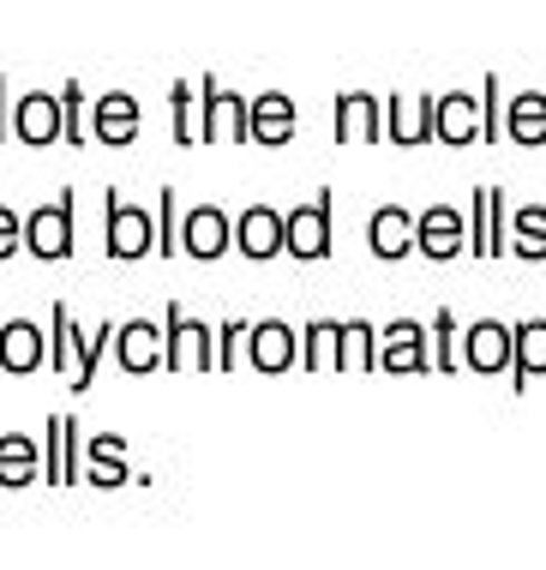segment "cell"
Masks as SVG:
<instances>
[{
	"label": "cell",
	"mask_w": 546,
	"mask_h": 570,
	"mask_svg": "<svg viewBox=\"0 0 546 570\" xmlns=\"http://www.w3.org/2000/svg\"><path fill=\"white\" fill-rule=\"evenodd\" d=\"M283 246L294 258H324L331 253V193L306 198L301 210H289L283 217Z\"/></svg>",
	"instance_id": "6da1fadb"
},
{
	"label": "cell",
	"mask_w": 546,
	"mask_h": 570,
	"mask_svg": "<svg viewBox=\"0 0 546 570\" xmlns=\"http://www.w3.org/2000/svg\"><path fill=\"white\" fill-rule=\"evenodd\" d=\"M415 246L427 258H457L462 246H468V223H462V210L457 205H427L415 217Z\"/></svg>",
	"instance_id": "7a4b0ae2"
},
{
	"label": "cell",
	"mask_w": 546,
	"mask_h": 570,
	"mask_svg": "<svg viewBox=\"0 0 546 570\" xmlns=\"http://www.w3.org/2000/svg\"><path fill=\"white\" fill-rule=\"evenodd\" d=\"M432 138L439 145H475L480 138V97H468V90L432 97Z\"/></svg>",
	"instance_id": "3957f363"
},
{
	"label": "cell",
	"mask_w": 546,
	"mask_h": 570,
	"mask_svg": "<svg viewBox=\"0 0 546 570\" xmlns=\"http://www.w3.org/2000/svg\"><path fill=\"white\" fill-rule=\"evenodd\" d=\"M367 246H372V258H402V253H415V217L402 205H379L367 217Z\"/></svg>",
	"instance_id": "277c9868"
},
{
	"label": "cell",
	"mask_w": 546,
	"mask_h": 570,
	"mask_svg": "<svg viewBox=\"0 0 546 570\" xmlns=\"http://www.w3.org/2000/svg\"><path fill=\"white\" fill-rule=\"evenodd\" d=\"M384 138L390 145H427L432 138V97H390L384 102Z\"/></svg>",
	"instance_id": "5b68a950"
},
{
	"label": "cell",
	"mask_w": 546,
	"mask_h": 570,
	"mask_svg": "<svg viewBox=\"0 0 546 570\" xmlns=\"http://www.w3.org/2000/svg\"><path fill=\"white\" fill-rule=\"evenodd\" d=\"M379 97H367V90H349V97H337V138L342 145H379Z\"/></svg>",
	"instance_id": "8992f818"
},
{
	"label": "cell",
	"mask_w": 546,
	"mask_h": 570,
	"mask_svg": "<svg viewBox=\"0 0 546 570\" xmlns=\"http://www.w3.org/2000/svg\"><path fill=\"white\" fill-rule=\"evenodd\" d=\"M498 132H505L510 145H546V97H540V90L510 97V102H505V120H498Z\"/></svg>",
	"instance_id": "52a82bcc"
},
{
	"label": "cell",
	"mask_w": 546,
	"mask_h": 570,
	"mask_svg": "<svg viewBox=\"0 0 546 570\" xmlns=\"http://www.w3.org/2000/svg\"><path fill=\"white\" fill-rule=\"evenodd\" d=\"M468 246H475V253H505V198H498L493 187H480L475 193V210H468Z\"/></svg>",
	"instance_id": "ba28073f"
},
{
	"label": "cell",
	"mask_w": 546,
	"mask_h": 570,
	"mask_svg": "<svg viewBox=\"0 0 546 570\" xmlns=\"http://www.w3.org/2000/svg\"><path fill=\"white\" fill-rule=\"evenodd\" d=\"M234 240H241V253H253V258H271V253H283V210H271V205H253L241 217V228H234Z\"/></svg>",
	"instance_id": "9c48e42d"
},
{
	"label": "cell",
	"mask_w": 546,
	"mask_h": 570,
	"mask_svg": "<svg viewBox=\"0 0 546 570\" xmlns=\"http://www.w3.org/2000/svg\"><path fill=\"white\" fill-rule=\"evenodd\" d=\"M246 127H253L259 145H289V138H294V102L283 97V90H271V97H259V102H253Z\"/></svg>",
	"instance_id": "30bf717a"
},
{
	"label": "cell",
	"mask_w": 546,
	"mask_h": 570,
	"mask_svg": "<svg viewBox=\"0 0 546 570\" xmlns=\"http://www.w3.org/2000/svg\"><path fill=\"white\" fill-rule=\"evenodd\" d=\"M510 253L517 258H546V210L540 205H523L517 217H510Z\"/></svg>",
	"instance_id": "8fae6325"
},
{
	"label": "cell",
	"mask_w": 546,
	"mask_h": 570,
	"mask_svg": "<svg viewBox=\"0 0 546 570\" xmlns=\"http://www.w3.org/2000/svg\"><path fill=\"white\" fill-rule=\"evenodd\" d=\"M186 246H193L198 258H216L228 246V217L223 210H193V217H186Z\"/></svg>",
	"instance_id": "7c38bea8"
},
{
	"label": "cell",
	"mask_w": 546,
	"mask_h": 570,
	"mask_svg": "<svg viewBox=\"0 0 546 570\" xmlns=\"http://www.w3.org/2000/svg\"><path fill=\"white\" fill-rule=\"evenodd\" d=\"M505 348H510L505 325H493V318H475V325H468V361H475V366H498V361H505Z\"/></svg>",
	"instance_id": "4fadbf2b"
},
{
	"label": "cell",
	"mask_w": 546,
	"mask_h": 570,
	"mask_svg": "<svg viewBox=\"0 0 546 570\" xmlns=\"http://www.w3.org/2000/svg\"><path fill=\"white\" fill-rule=\"evenodd\" d=\"M384 361H390V366H420V361H427V348H420V325H415V318H402V325H390Z\"/></svg>",
	"instance_id": "5bb4252c"
},
{
	"label": "cell",
	"mask_w": 546,
	"mask_h": 570,
	"mask_svg": "<svg viewBox=\"0 0 546 570\" xmlns=\"http://www.w3.org/2000/svg\"><path fill=\"white\" fill-rule=\"evenodd\" d=\"M97 127H103V138H108V145H120V138H127V132L138 127V109H133L127 97H108L103 109H97Z\"/></svg>",
	"instance_id": "9a60e30c"
},
{
	"label": "cell",
	"mask_w": 546,
	"mask_h": 570,
	"mask_svg": "<svg viewBox=\"0 0 546 570\" xmlns=\"http://www.w3.org/2000/svg\"><path fill=\"white\" fill-rule=\"evenodd\" d=\"M30 246H37V253H67V210H42V217L30 223Z\"/></svg>",
	"instance_id": "2e32d148"
},
{
	"label": "cell",
	"mask_w": 546,
	"mask_h": 570,
	"mask_svg": "<svg viewBox=\"0 0 546 570\" xmlns=\"http://www.w3.org/2000/svg\"><path fill=\"white\" fill-rule=\"evenodd\" d=\"M145 235H150V223L138 210L115 205V253H145Z\"/></svg>",
	"instance_id": "e0dca14e"
},
{
	"label": "cell",
	"mask_w": 546,
	"mask_h": 570,
	"mask_svg": "<svg viewBox=\"0 0 546 570\" xmlns=\"http://www.w3.org/2000/svg\"><path fill=\"white\" fill-rule=\"evenodd\" d=\"M510 336H517V366H523V373H540V366H546V325L535 318V325H523Z\"/></svg>",
	"instance_id": "ac0fdd59"
},
{
	"label": "cell",
	"mask_w": 546,
	"mask_h": 570,
	"mask_svg": "<svg viewBox=\"0 0 546 570\" xmlns=\"http://www.w3.org/2000/svg\"><path fill=\"white\" fill-rule=\"evenodd\" d=\"M19 127H25L30 145H42V138H55V109H49L42 97H30V102H25V115H19Z\"/></svg>",
	"instance_id": "d6986e66"
},
{
	"label": "cell",
	"mask_w": 546,
	"mask_h": 570,
	"mask_svg": "<svg viewBox=\"0 0 546 570\" xmlns=\"http://www.w3.org/2000/svg\"><path fill=\"white\" fill-rule=\"evenodd\" d=\"M498 120H505V102H498V79H487L480 85V138H493Z\"/></svg>",
	"instance_id": "ffe728a7"
},
{
	"label": "cell",
	"mask_w": 546,
	"mask_h": 570,
	"mask_svg": "<svg viewBox=\"0 0 546 570\" xmlns=\"http://www.w3.org/2000/svg\"><path fill=\"white\" fill-rule=\"evenodd\" d=\"M259 361H264V366L289 361V331H283V325H264V331H259Z\"/></svg>",
	"instance_id": "44dd1931"
},
{
	"label": "cell",
	"mask_w": 546,
	"mask_h": 570,
	"mask_svg": "<svg viewBox=\"0 0 546 570\" xmlns=\"http://www.w3.org/2000/svg\"><path fill=\"white\" fill-rule=\"evenodd\" d=\"M337 336H342V361H372V343H367L372 331L367 325H342Z\"/></svg>",
	"instance_id": "7402d4cb"
},
{
	"label": "cell",
	"mask_w": 546,
	"mask_h": 570,
	"mask_svg": "<svg viewBox=\"0 0 546 570\" xmlns=\"http://www.w3.org/2000/svg\"><path fill=\"white\" fill-rule=\"evenodd\" d=\"M228 109H241V102H234L228 90H216V85H211V120H205V138H216V127H223V115H228Z\"/></svg>",
	"instance_id": "603a6c76"
},
{
	"label": "cell",
	"mask_w": 546,
	"mask_h": 570,
	"mask_svg": "<svg viewBox=\"0 0 546 570\" xmlns=\"http://www.w3.org/2000/svg\"><path fill=\"white\" fill-rule=\"evenodd\" d=\"M175 120H181V145H186V85H175Z\"/></svg>",
	"instance_id": "cb8c5ba5"
},
{
	"label": "cell",
	"mask_w": 546,
	"mask_h": 570,
	"mask_svg": "<svg viewBox=\"0 0 546 570\" xmlns=\"http://www.w3.org/2000/svg\"><path fill=\"white\" fill-rule=\"evenodd\" d=\"M7 246H12V217L0 210V253H7Z\"/></svg>",
	"instance_id": "d4e9b609"
}]
</instances>
